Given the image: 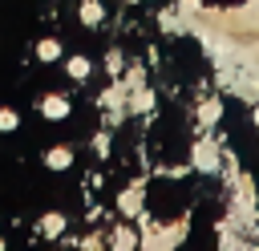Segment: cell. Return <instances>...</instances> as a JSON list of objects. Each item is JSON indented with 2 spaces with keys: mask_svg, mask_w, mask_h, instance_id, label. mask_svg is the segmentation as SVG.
Returning <instances> with one entry per match:
<instances>
[{
  "mask_svg": "<svg viewBox=\"0 0 259 251\" xmlns=\"http://www.w3.org/2000/svg\"><path fill=\"white\" fill-rule=\"evenodd\" d=\"M65 73H69L73 81H85V77L93 73V65H89L85 57H69V61H65Z\"/></svg>",
  "mask_w": 259,
  "mask_h": 251,
  "instance_id": "30bf717a",
  "label": "cell"
},
{
  "mask_svg": "<svg viewBox=\"0 0 259 251\" xmlns=\"http://www.w3.org/2000/svg\"><path fill=\"white\" fill-rule=\"evenodd\" d=\"M109 247H117V251H130V247H142V235H138L134 227H125V223H117V227H113V235H109Z\"/></svg>",
  "mask_w": 259,
  "mask_h": 251,
  "instance_id": "3957f363",
  "label": "cell"
},
{
  "mask_svg": "<svg viewBox=\"0 0 259 251\" xmlns=\"http://www.w3.org/2000/svg\"><path fill=\"white\" fill-rule=\"evenodd\" d=\"M247 8H259V0H247Z\"/></svg>",
  "mask_w": 259,
  "mask_h": 251,
  "instance_id": "e0dca14e",
  "label": "cell"
},
{
  "mask_svg": "<svg viewBox=\"0 0 259 251\" xmlns=\"http://www.w3.org/2000/svg\"><path fill=\"white\" fill-rule=\"evenodd\" d=\"M16 126H20V113L12 105H0V134H12Z\"/></svg>",
  "mask_w": 259,
  "mask_h": 251,
  "instance_id": "7c38bea8",
  "label": "cell"
},
{
  "mask_svg": "<svg viewBox=\"0 0 259 251\" xmlns=\"http://www.w3.org/2000/svg\"><path fill=\"white\" fill-rule=\"evenodd\" d=\"M219 117H223V101H219V97H210V101L198 105V126H210V121H219Z\"/></svg>",
  "mask_w": 259,
  "mask_h": 251,
  "instance_id": "9c48e42d",
  "label": "cell"
},
{
  "mask_svg": "<svg viewBox=\"0 0 259 251\" xmlns=\"http://www.w3.org/2000/svg\"><path fill=\"white\" fill-rule=\"evenodd\" d=\"M174 8H178V12L186 16V20H194V16H202V0H178Z\"/></svg>",
  "mask_w": 259,
  "mask_h": 251,
  "instance_id": "4fadbf2b",
  "label": "cell"
},
{
  "mask_svg": "<svg viewBox=\"0 0 259 251\" xmlns=\"http://www.w3.org/2000/svg\"><path fill=\"white\" fill-rule=\"evenodd\" d=\"M69 97H61V93H49V97H40V113L49 117V121H65L69 117Z\"/></svg>",
  "mask_w": 259,
  "mask_h": 251,
  "instance_id": "7a4b0ae2",
  "label": "cell"
},
{
  "mask_svg": "<svg viewBox=\"0 0 259 251\" xmlns=\"http://www.w3.org/2000/svg\"><path fill=\"white\" fill-rule=\"evenodd\" d=\"M186 231H190V219H178V223L162 227V247H178V243L186 239Z\"/></svg>",
  "mask_w": 259,
  "mask_h": 251,
  "instance_id": "8992f818",
  "label": "cell"
},
{
  "mask_svg": "<svg viewBox=\"0 0 259 251\" xmlns=\"http://www.w3.org/2000/svg\"><path fill=\"white\" fill-rule=\"evenodd\" d=\"M45 166H49V170H69V166H73V146H53V150H45Z\"/></svg>",
  "mask_w": 259,
  "mask_h": 251,
  "instance_id": "277c9868",
  "label": "cell"
},
{
  "mask_svg": "<svg viewBox=\"0 0 259 251\" xmlns=\"http://www.w3.org/2000/svg\"><path fill=\"white\" fill-rule=\"evenodd\" d=\"M190 162H194V170H202V174L223 170V150H219V142H214V138H198L194 150H190Z\"/></svg>",
  "mask_w": 259,
  "mask_h": 251,
  "instance_id": "6da1fadb",
  "label": "cell"
},
{
  "mask_svg": "<svg viewBox=\"0 0 259 251\" xmlns=\"http://www.w3.org/2000/svg\"><path fill=\"white\" fill-rule=\"evenodd\" d=\"M125 4H142V0H125Z\"/></svg>",
  "mask_w": 259,
  "mask_h": 251,
  "instance_id": "ac0fdd59",
  "label": "cell"
},
{
  "mask_svg": "<svg viewBox=\"0 0 259 251\" xmlns=\"http://www.w3.org/2000/svg\"><path fill=\"white\" fill-rule=\"evenodd\" d=\"M251 126H255V130H259V101H255V105H251Z\"/></svg>",
  "mask_w": 259,
  "mask_h": 251,
  "instance_id": "2e32d148",
  "label": "cell"
},
{
  "mask_svg": "<svg viewBox=\"0 0 259 251\" xmlns=\"http://www.w3.org/2000/svg\"><path fill=\"white\" fill-rule=\"evenodd\" d=\"M105 65H109V73H117V69H121V53H117V49H113V53H109V57H105Z\"/></svg>",
  "mask_w": 259,
  "mask_h": 251,
  "instance_id": "5bb4252c",
  "label": "cell"
},
{
  "mask_svg": "<svg viewBox=\"0 0 259 251\" xmlns=\"http://www.w3.org/2000/svg\"><path fill=\"white\" fill-rule=\"evenodd\" d=\"M81 247H105V239H101V235H85V239H81Z\"/></svg>",
  "mask_w": 259,
  "mask_h": 251,
  "instance_id": "9a60e30c",
  "label": "cell"
},
{
  "mask_svg": "<svg viewBox=\"0 0 259 251\" xmlns=\"http://www.w3.org/2000/svg\"><path fill=\"white\" fill-rule=\"evenodd\" d=\"M105 20V8L97 4V0H81V24H89V28H97Z\"/></svg>",
  "mask_w": 259,
  "mask_h": 251,
  "instance_id": "ba28073f",
  "label": "cell"
},
{
  "mask_svg": "<svg viewBox=\"0 0 259 251\" xmlns=\"http://www.w3.org/2000/svg\"><path fill=\"white\" fill-rule=\"evenodd\" d=\"M117 211L125 215V219H134V215H142V186H130L121 198H117Z\"/></svg>",
  "mask_w": 259,
  "mask_h": 251,
  "instance_id": "5b68a950",
  "label": "cell"
},
{
  "mask_svg": "<svg viewBox=\"0 0 259 251\" xmlns=\"http://www.w3.org/2000/svg\"><path fill=\"white\" fill-rule=\"evenodd\" d=\"M36 57H40V61H57V57H61V40H53V36L36 40Z\"/></svg>",
  "mask_w": 259,
  "mask_h": 251,
  "instance_id": "8fae6325",
  "label": "cell"
},
{
  "mask_svg": "<svg viewBox=\"0 0 259 251\" xmlns=\"http://www.w3.org/2000/svg\"><path fill=\"white\" fill-rule=\"evenodd\" d=\"M40 235H45V239H61V235H65V215L49 211V215L40 219Z\"/></svg>",
  "mask_w": 259,
  "mask_h": 251,
  "instance_id": "52a82bcc",
  "label": "cell"
}]
</instances>
